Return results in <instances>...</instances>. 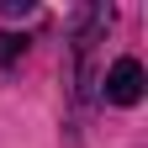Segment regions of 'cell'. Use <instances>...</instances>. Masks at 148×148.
Instances as JSON below:
<instances>
[{
    "label": "cell",
    "mask_w": 148,
    "mask_h": 148,
    "mask_svg": "<svg viewBox=\"0 0 148 148\" xmlns=\"http://www.w3.org/2000/svg\"><path fill=\"white\" fill-rule=\"evenodd\" d=\"M106 101L111 106H138L143 101V64L138 58H116L106 74Z\"/></svg>",
    "instance_id": "cell-1"
},
{
    "label": "cell",
    "mask_w": 148,
    "mask_h": 148,
    "mask_svg": "<svg viewBox=\"0 0 148 148\" xmlns=\"http://www.w3.org/2000/svg\"><path fill=\"white\" fill-rule=\"evenodd\" d=\"M27 53V37H16V32H0V64H16Z\"/></svg>",
    "instance_id": "cell-2"
}]
</instances>
